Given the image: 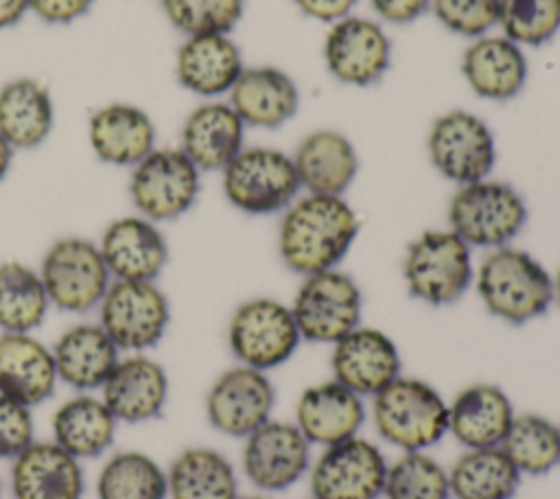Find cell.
Returning <instances> with one entry per match:
<instances>
[{
    "label": "cell",
    "mask_w": 560,
    "mask_h": 499,
    "mask_svg": "<svg viewBox=\"0 0 560 499\" xmlns=\"http://www.w3.org/2000/svg\"><path fill=\"white\" fill-rule=\"evenodd\" d=\"M359 230V217L343 197L306 193L282 212L278 254L284 267L302 278L337 269Z\"/></svg>",
    "instance_id": "cell-1"
},
{
    "label": "cell",
    "mask_w": 560,
    "mask_h": 499,
    "mask_svg": "<svg viewBox=\"0 0 560 499\" xmlns=\"http://www.w3.org/2000/svg\"><path fill=\"white\" fill-rule=\"evenodd\" d=\"M486 311L523 326L553 304V276L529 252L512 245L490 250L472 278Z\"/></svg>",
    "instance_id": "cell-2"
},
{
    "label": "cell",
    "mask_w": 560,
    "mask_h": 499,
    "mask_svg": "<svg viewBox=\"0 0 560 499\" xmlns=\"http://www.w3.org/2000/svg\"><path fill=\"white\" fill-rule=\"evenodd\" d=\"M372 422L402 453L429 451L448 433V403L431 383L400 374L372 396Z\"/></svg>",
    "instance_id": "cell-3"
},
{
    "label": "cell",
    "mask_w": 560,
    "mask_h": 499,
    "mask_svg": "<svg viewBox=\"0 0 560 499\" xmlns=\"http://www.w3.org/2000/svg\"><path fill=\"white\" fill-rule=\"evenodd\" d=\"M37 274L50 306L68 315H88L96 311L114 280L98 243L79 234L55 239L44 250Z\"/></svg>",
    "instance_id": "cell-4"
},
{
    "label": "cell",
    "mask_w": 560,
    "mask_h": 499,
    "mask_svg": "<svg viewBox=\"0 0 560 499\" xmlns=\"http://www.w3.org/2000/svg\"><path fill=\"white\" fill-rule=\"evenodd\" d=\"M448 228L470 247L510 245L527 223V204L508 182L479 179L464 184L448 201Z\"/></svg>",
    "instance_id": "cell-5"
},
{
    "label": "cell",
    "mask_w": 560,
    "mask_h": 499,
    "mask_svg": "<svg viewBox=\"0 0 560 499\" xmlns=\"http://www.w3.org/2000/svg\"><path fill=\"white\" fill-rule=\"evenodd\" d=\"M470 250L451 228L422 232L409 243L402 258L409 295L431 306L457 302L475 278Z\"/></svg>",
    "instance_id": "cell-6"
},
{
    "label": "cell",
    "mask_w": 560,
    "mask_h": 499,
    "mask_svg": "<svg viewBox=\"0 0 560 499\" xmlns=\"http://www.w3.org/2000/svg\"><path fill=\"white\" fill-rule=\"evenodd\" d=\"M221 188L238 212L265 217L284 212L302 186L289 153L276 147H243L221 171Z\"/></svg>",
    "instance_id": "cell-7"
},
{
    "label": "cell",
    "mask_w": 560,
    "mask_h": 499,
    "mask_svg": "<svg viewBox=\"0 0 560 499\" xmlns=\"http://www.w3.org/2000/svg\"><path fill=\"white\" fill-rule=\"evenodd\" d=\"M129 171L127 193L133 212L160 225L184 217L197 204L201 171L179 147H155Z\"/></svg>",
    "instance_id": "cell-8"
},
{
    "label": "cell",
    "mask_w": 560,
    "mask_h": 499,
    "mask_svg": "<svg viewBox=\"0 0 560 499\" xmlns=\"http://www.w3.org/2000/svg\"><path fill=\"white\" fill-rule=\"evenodd\" d=\"M96 315L122 355L149 352L168 330L171 302L158 280H112Z\"/></svg>",
    "instance_id": "cell-9"
},
{
    "label": "cell",
    "mask_w": 560,
    "mask_h": 499,
    "mask_svg": "<svg viewBox=\"0 0 560 499\" xmlns=\"http://www.w3.org/2000/svg\"><path fill=\"white\" fill-rule=\"evenodd\" d=\"M300 341L291 306L276 298H249L228 322V348L236 363L262 372L287 363Z\"/></svg>",
    "instance_id": "cell-10"
},
{
    "label": "cell",
    "mask_w": 560,
    "mask_h": 499,
    "mask_svg": "<svg viewBox=\"0 0 560 499\" xmlns=\"http://www.w3.org/2000/svg\"><path fill=\"white\" fill-rule=\"evenodd\" d=\"M300 337L311 344H337L361 324L363 295L341 269L304 276L289 304Z\"/></svg>",
    "instance_id": "cell-11"
},
{
    "label": "cell",
    "mask_w": 560,
    "mask_h": 499,
    "mask_svg": "<svg viewBox=\"0 0 560 499\" xmlns=\"http://www.w3.org/2000/svg\"><path fill=\"white\" fill-rule=\"evenodd\" d=\"M433 169L459 186L490 177L497 164L494 134L483 118L466 109L440 114L427 134Z\"/></svg>",
    "instance_id": "cell-12"
},
{
    "label": "cell",
    "mask_w": 560,
    "mask_h": 499,
    "mask_svg": "<svg viewBox=\"0 0 560 499\" xmlns=\"http://www.w3.org/2000/svg\"><path fill=\"white\" fill-rule=\"evenodd\" d=\"M387 475L383 451L361 438L324 446L308 468L311 497L315 499H381Z\"/></svg>",
    "instance_id": "cell-13"
},
{
    "label": "cell",
    "mask_w": 560,
    "mask_h": 499,
    "mask_svg": "<svg viewBox=\"0 0 560 499\" xmlns=\"http://www.w3.org/2000/svg\"><path fill=\"white\" fill-rule=\"evenodd\" d=\"M276 387L267 372L249 365L223 370L208 387L203 409L208 425L230 438H247L271 420Z\"/></svg>",
    "instance_id": "cell-14"
},
{
    "label": "cell",
    "mask_w": 560,
    "mask_h": 499,
    "mask_svg": "<svg viewBox=\"0 0 560 499\" xmlns=\"http://www.w3.org/2000/svg\"><path fill=\"white\" fill-rule=\"evenodd\" d=\"M324 63L343 85L370 88L392 63V39L376 20L346 15L330 24L324 37Z\"/></svg>",
    "instance_id": "cell-15"
},
{
    "label": "cell",
    "mask_w": 560,
    "mask_h": 499,
    "mask_svg": "<svg viewBox=\"0 0 560 499\" xmlns=\"http://www.w3.org/2000/svg\"><path fill=\"white\" fill-rule=\"evenodd\" d=\"M241 466L249 484L258 490H287L308 473L311 442L295 422L271 418L243 438Z\"/></svg>",
    "instance_id": "cell-16"
},
{
    "label": "cell",
    "mask_w": 560,
    "mask_h": 499,
    "mask_svg": "<svg viewBox=\"0 0 560 499\" xmlns=\"http://www.w3.org/2000/svg\"><path fill=\"white\" fill-rule=\"evenodd\" d=\"M96 243L114 280H158L168 265L160 223L138 212L112 219Z\"/></svg>",
    "instance_id": "cell-17"
},
{
    "label": "cell",
    "mask_w": 560,
    "mask_h": 499,
    "mask_svg": "<svg viewBox=\"0 0 560 499\" xmlns=\"http://www.w3.org/2000/svg\"><path fill=\"white\" fill-rule=\"evenodd\" d=\"M168 372L149 352L122 355L98 390L120 425L155 420L168 403Z\"/></svg>",
    "instance_id": "cell-18"
},
{
    "label": "cell",
    "mask_w": 560,
    "mask_h": 499,
    "mask_svg": "<svg viewBox=\"0 0 560 499\" xmlns=\"http://www.w3.org/2000/svg\"><path fill=\"white\" fill-rule=\"evenodd\" d=\"M400 352L396 341L372 326H357L337 344L330 352L332 379L359 394L376 396L394 379L400 376Z\"/></svg>",
    "instance_id": "cell-19"
},
{
    "label": "cell",
    "mask_w": 560,
    "mask_h": 499,
    "mask_svg": "<svg viewBox=\"0 0 560 499\" xmlns=\"http://www.w3.org/2000/svg\"><path fill=\"white\" fill-rule=\"evenodd\" d=\"M88 142L103 164L133 169L158 147V129L144 107L112 101L90 114Z\"/></svg>",
    "instance_id": "cell-20"
},
{
    "label": "cell",
    "mask_w": 560,
    "mask_h": 499,
    "mask_svg": "<svg viewBox=\"0 0 560 499\" xmlns=\"http://www.w3.org/2000/svg\"><path fill=\"white\" fill-rule=\"evenodd\" d=\"M9 488L13 499H83V462L37 438L9 462Z\"/></svg>",
    "instance_id": "cell-21"
},
{
    "label": "cell",
    "mask_w": 560,
    "mask_h": 499,
    "mask_svg": "<svg viewBox=\"0 0 560 499\" xmlns=\"http://www.w3.org/2000/svg\"><path fill=\"white\" fill-rule=\"evenodd\" d=\"M177 83L201 98L230 94L241 72L245 70L243 53L230 35H190L175 50Z\"/></svg>",
    "instance_id": "cell-22"
},
{
    "label": "cell",
    "mask_w": 560,
    "mask_h": 499,
    "mask_svg": "<svg viewBox=\"0 0 560 499\" xmlns=\"http://www.w3.org/2000/svg\"><path fill=\"white\" fill-rule=\"evenodd\" d=\"M245 123L228 101H206L188 112L179 149L201 173H221L245 147Z\"/></svg>",
    "instance_id": "cell-23"
},
{
    "label": "cell",
    "mask_w": 560,
    "mask_h": 499,
    "mask_svg": "<svg viewBox=\"0 0 560 499\" xmlns=\"http://www.w3.org/2000/svg\"><path fill=\"white\" fill-rule=\"evenodd\" d=\"M59 385L52 348L35 333H0V394L31 409Z\"/></svg>",
    "instance_id": "cell-24"
},
{
    "label": "cell",
    "mask_w": 560,
    "mask_h": 499,
    "mask_svg": "<svg viewBox=\"0 0 560 499\" xmlns=\"http://www.w3.org/2000/svg\"><path fill=\"white\" fill-rule=\"evenodd\" d=\"M59 383L74 392H98L122 352L98 322H74L52 341Z\"/></svg>",
    "instance_id": "cell-25"
},
{
    "label": "cell",
    "mask_w": 560,
    "mask_h": 499,
    "mask_svg": "<svg viewBox=\"0 0 560 499\" xmlns=\"http://www.w3.org/2000/svg\"><path fill=\"white\" fill-rule=\"evenodd\" d=\"M120 422L98 392H74L63 398L50 416V440L77 460L105 457Z\"/></svg>",
    "instance_id": "cell-26"
},
{
    "label": "cell",
    "mask_w": 560,
    "mask_h": 499,
    "mask_svg": "<svg viewBox=\"0 0 560 499\" xmlns=\"http://www.w3.org/2000/svg\"><path fill=\"white\" fill-rule=\"evenodd\" d=\"M363 420V398L335 379L306 387L295 405V427L322 449L359 436Z\"/></svg>",
    "instance_id": "cell-27"
},
{
    "label": "cell",
    "mask_w": 560,
    "mask_h": 499,
    "mask_svg": "<svg viewBox=\"0 0 560 499\" xmlns=\"http://www.w3.org/2000/svg\"><path fill=\"white\" fill-rule=\"evenodd\" d=\"M462 74L479 98L503 103L521 94L529 63L523 48L505 35H481L464 50Z\"/></svg>",
    "instance_id": "cell-28"
},
{
    "label": "cell",
    "mask_w": 560,
    "mask_h": 499,
    "mask_svg": "<svg viewBox=\"0 0 560 499\" xmlns=\"http://www.w3.org/2000/svg\"><path fill=\"white\" fill-rule=\"evenodd\" d=\"M245 127L278 129L300 109V90L289 72L276 66H245L228 94Z\"/></svg>",
    "instance_id": "cell-29"
},
{
    "label": "cell",
    "mask_w": 560,
    "mask_h": 499,
    "mask_svg": "<svg viewBox=\"0 0 560 499\" xmlns=\"http://www.w3.org/2000/svg\"><path fill=\"white\" fill-rule=\"evenodd\" d=\"M300 186L311 195L343 197L359 173V155L348 136L315 129L300 140L293 155Z\"/></svg>",
    "instance_id": "cell-30"
},
{
    "label": "cell",
    "mask_w": 560,
    "mask_h": 499,
    "mask_svg": "<svg viewBox=\"0 0 560 499\" xmlns=\"http://www.w3.org/2000/svg\"><path fill=\"white\" fill-rule=\"evenodd\" d=\"M516 411L503 387L472 383L448 403V433L464 449L501 446Z\"/></svg>",
    "instance_id": "cell-31"
},
{
    "label": "cell",
    "mask_w": 560,
    "mask_h": 499,
    "mask_svg": "<svg viewBox=\"0 0 560 499\" xmlns=\"http://www.w3.org/2000/svg\"><path fill=\"white\" fill-rule=\"evenodd\" d=\"M55 129V98L35 77H15L0 85V136L15 151L44 144Z\"/></svg>",
    "instance_id": "cell-32"
},
{
    "label": "cell",
    "mask_w": 560,
    "mask_h": 499,
    "mask_svg": "<svg viewBox=\"0 0 560 499\" xmlns=\"http://www.w3.org/2000/svg\"><path fill=\"white\" fill-rule=\"evenodd\" d=\"M166 499H238L236 471L212 446H186L166 466Z\"/></svg>",
    "instance_id": "cell-33"
},
{
    "label": "cell",
    "mask_w": 560,
    "mask_h": 499,
    "mask_svg": "<svg viewBox=\"0 0 560 499\" xmlns=\"http://www.w3.org/2000/svg\"><path fill=\"white\" fill-rule=\"evenodd\" d=\"M521 477L501 446L464 449L448 468L453 499H514Z\"/></svg>",
    "instance_id": "cell-34"
},
{
    "label": "cell",
    "mask_w": 560,
    "mask_h": 499,
    "mask_svg": "<svg viewBox=\"0 0 560 499\" xmlns=\"http://www.w3.org/2000/svg\"><path fill=\"white\" fill-rule=\"evenodd\" d=\"M96 499H166V468L147 451H112L94 479Z\"/></svg>",
    "instance_id": "cell-35"
},
{
    "label": "cell",
    "mask_w": 560,
    "mask_h": 499,
    "mask_svg": "<svg viewBox=\"0 0 560 499\" xmlns=\"http://www.w3.org/2000/svg\"><path fill=\"white\" fill-rule=\"evenodd\" d=\"M50 309L37 267L15 258L0 263V333H35Z\"/></svg>",
    "instance_id": "cell-36"
},
{
    "label": "cell",
    "mask_w": 560,
    "mask_h": 499,
    "mask_svg": "<svg viewBox=\"0 0 560 499\" xmlns=\"http://www.w3.org/2000/svg\"><path fill=\"white\" fill-rule=\"evenodd\" d=\"M501 449L521 475H547L560 464V425L542 414H516Z\"/></svg>",
    "instance_id": "cell-37"
},
{
    "label": "cell",
    "mask_w": 560,
    "mask_h": 499,
    "mask_svg": "<svg viewBox=\"0 0 560 499\" xmlns=\"http://www.w3.org/2000/svg\"><path fill=\"white\" fill-rule=\"evenodd\" d=\"M383 499H451L448 471L427 451L402 453L387 464Z\"/></svg>",
    "instance_id": "cell-38"
},
{
    "label": "cell",
    "mask_w": 560,
    "mask_h": 499,
    "mask_svg": "<svg viewBox=\"0 0 560 499\" xmlns=\"http://www.w3.org/2000/svg\"><path fill=\"white\" fill-rule=\"evenodd\" d=\"M497 26L521 48L542 46L560 31V0H499Z\"/></svg>",
    "instance_id": "cell-39"
},
{
    "label": "cell",
    "mask_w": 560,
    "mask_h": 499,
    "mask_svg": "<svg viewBox=\"0 0 560 499\" xmlns=\"http://www.w3.org/2000/svg\"><path fill=\"white\" fill-rule=\"evenodd\" d=\"M168 24L184 37L230 35L243 18L245 0H160Z\"/></svg>",
    "instance_id": "cell-40"
},
{
    "label": "cell",
    "mask_w": 560,
    "mask_h": 499,
    "mask_svg": "<svg viewBox=\"0 0 560 499\" xmlns=\"http://www.w3.org/2000/svg\"><path fill=\"white\" fill-rule=\"evenodd\" d=\"M431 11L444 28L470 39L499 24V0H431Z\"/></svg>",
    "instance_id": "cell-41"
},
{
    "label": "cell",
    "mask_w": 560,
    "mask_h": 499,
    "mask_svg": "<svg viewBox=\"0 0 560 499\" xmlns=\"http://www.w3.org/2000/svg\"><path fill=\"white\" fill-rule=\"evenodd\" d=\"M35 440L33 409L0 394V460L11 462Z\"/></svg>",
    "instance_id": "cell-42"
},
{
    "label": "cell",
    "mask_w": 560,
    "mask_h": 499,
    "mask_svg": "<svg viewBox=\"0 0 560 499\" xmlns=\"http://www.w3.org/2000/svg\"><path fill=\"white\" fill-rule=\"evenodd\" d=\"M31 13L52 26H66L85 18L94 0H28Z\"/></svg>",
    "instance_id": "cell-43"
},
{
    "label": "cell",
    "mask_w": 560,
    "mask_h": 499,
    "mask_svg": "<svg viewBox=\"0 0 560 499\" xmlns=\"http://www.w3.org/2000/svg\"><path fill=\"white\" fill-rule=\"evenodd\" d=\"M370 4L389 24H411L431 9V0H370Z\"/></svg>",
    "instance_id": "cell-44"
},
{
    "label": "cell",
    "mask_w": 560,
    "mask_h": 499,
    "mask_svg": "<svg viewBox=\"0 0 560 499\" xmlns=\"http://www.w3.org/2000/svg\"><path fill=\"white\" fill-rule=\"evenodd\" d=\"M295 7L306 15L317 22H337L354 9L357 0H293Z\"/></svg>",
    "instance_id": "cell-45"
},
{
    "label": "cell",
    "mask_w": 560,
    "mask_h": 499,
    "mask_svg": "<svg viewBox=\"0 0 560 499\" xmlns=\"http://www.w3.org/2000/svg\"><path fill=\"white\" fill-rule=\"evenodd\" d=\"M28 11V0H0V31L20 24Z\"/></svg>",
    "instance_id": "cell-46"
},
{
    "label": "cell",
    "mask_w": 560,
    "mask_h": 499,
    "mask_svg": "<svg viewBox=\"0 0 560 499\" xmlns=\"http://www.w3.org/2000/svg\"><path fill=\"white\" fill-rule=\"evenodd\" d=\"M13 158H15V149L0 136V184L4 182V177H7L9 171H11Z\"/></svg>",
    "instance_id": "cell-47"
},
{
    "label": "cell",
    "mask_w": 560,
    "mask_h": 499,
    "mask_svg": "<svg viewBox=\"0 0 560 499\" xmlns=\"http://www.w3.org/2000/svg\"><path fill=\"white\" fill-rule=\"evenodd\" d=\"M553 302L560 306V269L553 276Z\"/></svg>",
    "instance_id": "cell-48"
},
{
    "label": "cell",
    "mask_w": 560,
    "mask_h": 499,
    "mask_svg": "<svg viewBox=\"0 0 560 499\" xmlns=\"http://www.w3.org/2000/svg\"><path fill=\"white\" fill-rule=\"evenodd\" d=\"M238 499H267V497H262V495H245V497H241L238 495Z\"/></svg>",
    "instance_id": "cell-49"
},
{
    "label": "cell",
    "mask_w": 560,
    "mask_h": 499,
    "mask_svg": "<svg viewBox=\"0 0 560 499\" xmlns=\"http://www.w3.org/2000/svg\"><path fill=\"white\" fill-rule=\"evenodd\" d=\"M2 490H4V484H2V477H0V499H2Z\"/></svg>",
    "instance_id": "cell-50"
},
{
    "label": "cell",
    "mask_w": 560,
    "mask_h": 499,
    "mask_svg": "<svg viewBox=\"0 0 560 499\" xmlns=\"http://www.w3.org/2000/svg\"><path fill=\"white\" fill-rule=\"evenodd\" d=\"M311 499H315V497H311Z\"/></svg>",
    "instance_id": "cell-51"
}]
</instances>
